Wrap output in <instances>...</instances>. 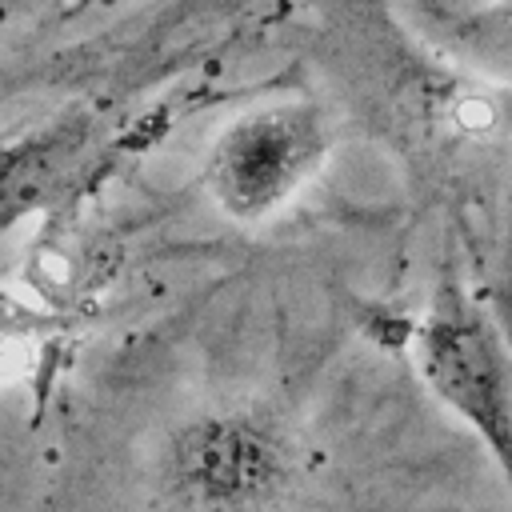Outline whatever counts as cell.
I'll list each match as a JSON object with an SVG mask.
<instances>
[{
  "mask_svg": "<svg viewBox=\"0 0 512 512\" xmlns=\"http://www.w3.org/2000/svg\"><path fill=\"white\" fill-rule=\"evenodd\" d=\"M416 368L484 444L512 496V348L488 308L444 280L416 324Z\"/></svg>",
  "mask_w": 512,
  "mask_h": 512,
  "instance_id": "1",
  "label": "cell"
},
{
  "mask_svg": "<svg viewBox=\"0 0 512 512\" xmlns=\"http://www.w3.org/2000/svg\"><path fill=\"white\" fill-rule=\"evenodd\" d=\"M324 148L328 132L316 104L252 108L220 132L208 156V188L232 220H264L308 184Z\"/></svg>",
  "mask_w": 512,
  "mask_h": 512,
  "instance_id": "2",
  "label": "cell"
},
{
  "mask_svg": "<svg viewBox=\"0 0 512 512\" xmlns=\"http://www.w3.org/2000/svg\"><path fill=\"white\" fill-rule=\"evenodd\" d=\"M176 484L204 512H240L260 504L284 472L276 436L248 412L196 420L172 452Z\"/></svg>",
  "mask_w": 512,
  "mask_h": 512,
  "instance_id": "3",
  "label": "cell"
},
{
  "mask_svg": "<svg viewBox=\"0 0 512 512\" xmlns=\"http://www.w3.org/2000/svg\"><path fill=\"white\" fill-rule=\"evenodd\" d=\"M76 148L72 132H52L40 140H28L24 148H16L12 156L0 160V212H24L44 184H52L60 160H68Z\"/></svg>",
  "mask_w": 512,
  "mask_h": 512,
  "instance_id": "4",
  "label": "cell"
},
{
  "mask_svg": "<svg viewBox=\"0 0 512 512\" xmlns=\"http://www.w3.org/2000/svg\"><path fill=\"white\" fill-rule=\"evenodd\" d=\"M28 4H32V0H0V28H4L12 16H20Z\"/></svg>",
  "mask_w": 512,
  "mask_h": 512,
  "instance_id": "5",
  "label": "cell"
},
{
  "mask_svg": "<svg viewBox=\"0 0 512 512\" xmlns=\"http://www.w3.org/2000/svg\"><path fill=\"white\" fill-rule=\"evenodd\" d=\"M492 8H496V12L504 16V24L512 28V0H492Z\"/></svg>",
  "mask_w": 512,
  "mask_h": 512,
  "instance_id": "6",
  "label": "cell"
}]
</instances>
